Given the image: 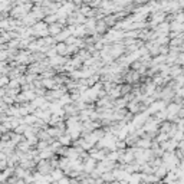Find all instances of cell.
<instances>
[{"instance_id":"6da1fadb","label":"cell","mask_w":184,"mask_h":184,"mask_svg":"<svg viewBox=\"0 0 184 184\" xmlns=\"http://www.w3.org/2000/svg\"><path fill=\"white\" fill-rule=\"evenodd\" d=\"M58 142L61 145H69V142H71V137L69 135H61L58 138Z\"/></svg>"},{"instance_id":"7a4b0ae2","label":"cell","mask_w":184,"mask_h":184,"mask_svg":"<svg viewBox=\"0 0 184 184\" xmlns=\"http://www.w3.org/2000/svg\"><path fill=\"white\" fill-rule=\"evenodd\" d=\"M48 33H50V35H58V33H61V26L52 25L49 29H48Z\"/></svg>"},{"instance_id":"3957f363","label":"cell","mask_w":184,"mask_h":184,"mask_svg":"<svg viewBox=\"0 0 184 184\" xmlns=\"http://www.w3.org/2000/svg\"><path fill=\"white\" fill-rule=\"evenodd\" d=\"M4 84H7V78H2L0 79V85H4Z\"/></svg>"},{"instance_id":"277c9868","label":"cell","mask_w":184,"mask_h":184,"mask_svg":"<svg viewBox=\"0 0 184 184\" xmlns=\"http://www.w3.org/2000/svg\"><path fill=\"white\" fill-rule=\"evenodd\" d=\"M16 184H26V183H25V180H20V178H19V180L16 181Z\"/></svg>"}]
</instances>
